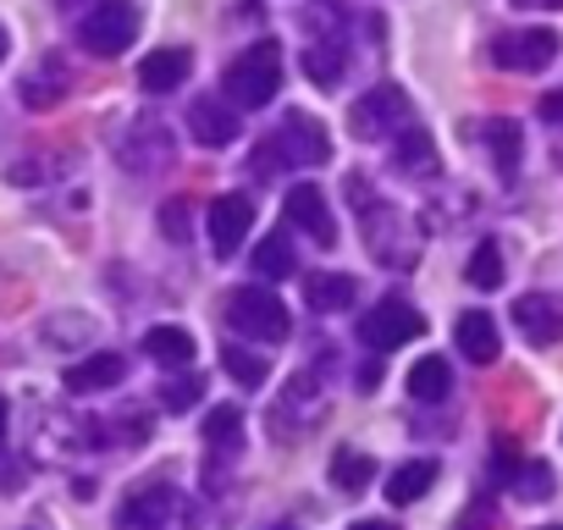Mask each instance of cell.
I'll list each match as a JSON object with an SVG mask.
<instances>
[{"label": "cell", "instance_id": "7bdbcfd3", "mask_svg": "<svg viewBox=\"0 0 563 530\" xmlns=\"http://www.w3.org/2000/svg\"><path fill=\"white\" fill-rule=\"evenodd\" d=\"M541 530H563V525H541Z\"/></svg>", "mask_w": 563, "mask_h": 530}, {"label": "cell", "instance_id": "1f68e13d", "mask_svg": "<svg viewBox=\"0 0 563 530\" xmlns=\"http://www.w3.org/2000/svg\"><path fill=\"white\" fill-rule=\"evenodd\" d=\"M40 332H45L51 343H78V349H84V343L95 338V321H89L84 310H73V316H51Z\"/></svg>", "mask_w": 563, "mask_h": 530}, {"label": "cell", "instance_id": "836d02e7", "mask_svg": "<svg viewBox=\"0 0 563 530\" xmlns=\"http://www.w3.org/2000/svg\"><path fill=\"white\" fill-rule=\"evenodd\" d=\"M514 492H519L525 503H541V497H552L558 486H552V470H547V464H525V470H519V486H514Z\"/></svg>", "mask_w": 563, "mask_h": 530}, {"label": "cell", "instance_id": "9c48e42d", "mask_svg": "<svg viewBox=\"0 0 563 530\" xmlns=\"http://www.w3.org/2000/svg\"><path fill=\"white\" fill-rule=\"evenodd\" d=\"M420 332H426V316H420L409 299H382L376 310L360 316V343L376 349V354H393V349L415 343Z\"/></svg>", "mask_w": 563, "mask_h": 530}, {"label": "cell", "instance_id": "7a4b0ae2", "mask_svg": "<svg viewBox=\"0 0 563 530\" xmlns=\"http://www.w3.org/2000/svg\"><path fill=\"white\" fill-rule=\"evenodd\" d=\"M194 525H199V508L172 481H144L117 508V530H194Z\"/></svg>", "mask_w": 563, "mask_h": 530}, {"label": "cell", "instance_id": "d6a6232c", "mask_svg": "<svg viewBox=\"0 0 563 530\" xmlns=\"http://www.w3.org/2000/svg\"><path fill=\"white\" fill-rule=\"evenodd\" d=\"M155 398H161V409H166V415H188V409H194V398H199V376H177V382H166Z\"/></svg>", "mask_w": 563, "mask_h": 530}, {"label": "cell", "instance_id": "2e32d148", "mask_svg": "<svg viewBox=\"0 0 563 530\" xmlns=\"http://www.w3.org/2000/svg\"><path fill=\"white\" fill-rule=\"evenodd\" d=\"M188 73H194V56L177 45V51H150L144 62H139V89L144 95H172V89H183L188 84Z\"/></svg>", "mask_w": 563, "mask_h": 530}, {"label": "cell", "instance_id": "cb8c5ba5", "mask_svg": "<svg viewBox=\"0 0 563 530\" xmlns=\"http://www.w3.org/2000/svg\"><path fill=\"white\" fill-rule=\"evenodd\" d=\"M448 387H453V371H448V360H442V354L415 360V371H409V398H420V404H442V398H448Z\"/></svg>", "mask_w": 563, "mask_h": 530}, {"label": "cell", "instance_id": "b9f144b4", "mask_svg": "<svg viewBox=\"0 0 563 530\" xmlns=\"http://www.w3.org/2000/svg\"><path fill=\"white\" fill-rule=\"evenodd\" d=\"M271 530H299V525H271Z\"/></svg>", "mask_w": 563, "mask_h": 530}, {"label": "cell", "instance_id": "ab89813d", "mask_svg": "<svg viewBox=\"0 0 563 530\" xmlns=\"http://www.w3.org/2000/svg\"><path fill=\"white\" fill-rule=\"evenodd\" d=\"M7 426H12V404L0 398V442H7Z\"/></svg>", "mask_w": 563, "mask_h": 530}, {"label": "cell", "instance_id": "484cf974", "mask_svg": "<svg viewBox=\"0 0 563 530\" xmlns=\"http://www.w3.org/2000/svg\"><path fill=\"white\" fill-rule=\"evenodd\" d=\"M254 272H260L265 283H282V277H294V249H288V238H282V232L260 238V249H254Z\"/></svg>", "mask_w": 563, "mask_h": 530}, {"label": "cell", "instance_id": "277c9868", "mask_svg": "<svg viewBox=\"0 0 563 530\" xmlns=\"http://www.w3.org/2000/svg\"><path fill=\"white\" fill-rule=\"evenodd\" d=\"M221 89H227V106H265V100H276V89H282V51L271 40L249 45L221 73Z\"/></svg>", "mask_w": 563, "mask_h": 530}, {"label": "cell", "instance_id": "83f0119b", "mask_svg": "<svg viewBox=\"0 0 563 530\" xmlns=\"http://www.w3.org/2000/svg\"><path fill=\"white\" fill-rule=\"evenodd\" d=\"M464 277H470V288H481V294L503 288V249H497L492 238L475 243V254H470V265H464Z\"/></svg>", "mask_w": 563, "mask_h": 530}, {"label": "cell", "instance_id": "d4e9b609", "mask_svg": "<svg viewBox=\"0 0 563 530\" xmlns=\"http://www.w3.org/2000/svg\"><path fill=\"white\" fill-rule=\"evenodd\" d=\"M371 481H376V459H371V453H354V448H338V453H332V486H338V492L354 497V492H365Z\"/></svg>", "mask_w": 563, "mask_h": 530}, {"label": "cell", "instance_id": "8fae6325", "mask_svg": "<svg viewBox=\"0 0 563 530\" xmlns=\"http://www.w3.org/2000/svg\"><path fill=\"white\" fill-rule=\"evenodd\" d=\"M282 216H288L299 232H310V243H321V249L338 243V221H332V210H327V199H321L316 183L288 188V199H282Z\"/></svg>", "mask_w": 563, "mask_h": 530}, {"label": "cell", "instance_id": "f546056e", "mask_svg": "<svg viewBox=\"0 0 563 530\" xmlns=\"http://www.w3.org/2000/svg\"><path fill=\"white\" fill-rule=\"evenodd\" d=\"M221 371H227L238 387H260V382L271 376L265 354H254V349H221Z\"/></svg>", "mask_w": 563, "mask_h": 530}, {"label": "cell", "instance_id": "8992f818", "mask_svg": "<svg viewBox=\"0 0 563 530\" xmlns=\"http://www.w3.org/2000/svg\"><path fill=\"white\" fill-rule=\"evenodd\" d=\"M117 161L128 166V172H139V177H155V172H166L172 161H177V139H172V122H161L155 111H144V117H133L122 133H117Z\"/></svg>", "mask_w": 563, "mask_h": 530}, {"label": "cell", "instance_id": "30bf717a", "mask_svg": "<svg viewBox=\"0 0 563 530\" xmlns=\"http://www.w3.org/2000/svg\"><path fill=\"white\" fill-rule=\"evenodd\" d=\"M558 34L552 29H519V34H497L492 40V62L508 67V73H541L558 62Z\"/></svg>", "mask_w": 563, "mask_h": 530}, {"label": "cell", "instance_id": "e575fe53", "mask_svg": "<svg viewBox=\"0 0 563 530\" xmlns=\"http://www.w3.org/2000/svg\"><path fill=\"white\" fill-rule=\"evenodd\" d=\"M161 232L166 238H188V199H172V205H161Z\"/></svg>", "mask_w": 563, "mask_h": 530}, {"label": "cell", "instance_id": "ac0fdd59", "mask_svg": "<svg viewBox=\"0 0 563 530\" xmlns=\"http://www.w3.org/2000/svg\"><path fill=\"white\" fill-rule=\"evenodd\" d=\"M144 354L161 365V371H188L194 365V338L183 327H150L144 332Z\"/></svg>", "mask_w": 563, "mask_h": 530}, {"label": "cell", "instance_id": "60d3db41", "mask_svg": "<svg viewBox=\"0 0 563 530\" xmlns=\"http://www.w3.org/2000/svg\"><path fill=\"white\" fill-rule=\"evenodd\" d=\"M0 62H7V29H0Z\"/></svg>", "mask_w": 563, "mask_h": 530}, {"label": "cell", "instance_id": "9a60e30c", "mask_svg": "<svg viewBox=\"0 0 563 530\" xmlns=\"http://www.w3.org/2000/svg\"><path fill=\"white\" fill-rule=\"evenodd\" d=\"M188 133H194L205 150H227V144L238 139V111H232L227 100L205 95V100L188 106Z\"/></svg>", "mask_w": 563, "mask_h": 530}, {"label": "cell", "instance_id": "f35d334b", "mask_svg": "<svg viewBox=\"0 0 563 530\" xmlns=\"http://www.w3.org/2000/svg\"><path fill=\"white\" fill-rule=\"evenodd\" d=\"M349 530H398V525H387V519H360V525H349Z\"/></svg>", "mask_w": 563, "mask_h": 530}, {"label": "cell", "instance_id": "ba28073f", "mask_svg": "<svg viewBox=\"0 0 563 530\" xmlns=\"http://www.w3.org/2000/svg\"><path fill=\"white\" fill-rule=\"evenodd\" d=\"M415 122V106H409V95L398 89V84H376L371 95H360L354 106H349V128H354V139H398L404 128Z\"/></svg>", "mask_w": 563, "mask_h": 530}, {"label": "cell", "instance_id": "7c38bea8", "mask_svg": "<svg viewBox=\"0 0 563 530\" xmlns=\"http://www.w3.org/2000/svg\"><path fill=\"white\" fill-rule=\"evenodd\" d=\"M249 221H254V205L243 194H221L205 216V232H210V249L216 254H232L243 238H249Z\"/></svg>", "mask_w": 563, "mask_h": 530}, {"label": "cell", "instance_id": "52a82bcc", "mask_svg": "<svg viewBox=\"0 0 563 530\" xmlns=\"http://www.w3.org/2000/svg\"><path fill=\"white\" fill-rule=\"evenodd\" d=\"M227 321H232V332H243V338H254V343H282V338L294 332L282 299H276L271 288H260V283H249V288H238V294L227 299Z\"/></svg>", "mask_w": 563, "mask_h": 530}, {"label": "cell", "instance_id": "ffe728a7", "mask_svg": "<svg viewBox=\"0 0 563 530\" xmlns=\"http://www.w3.org/2000/svg\"><path fill=\"white\" fill-rule=\"evenodd\" d=\"M67 89H73V78L62 73V62H45V67H34V73L23 78V106H29V111H51V106L67 100Z\"/></svg>", "mask_w": 563, "mask_h": 530}, {"label": "cell", "instance_id": "8d00e7d4", "mask_svg": "<svg viewBox=\"0 0 563 530\" xmlns=\"http://www.w3.org/2000/svg\"><path fill=\"white\" fill-rule=\"evenodd\" d=\"M541 117L547 122H563V95H541Z\"/></svg>", "mask_w": 563, "mask_h": 530}, {"label": "cell", "instance_id": "e0dca14e", "mask_svg": "<svg viewBox=\"0 0 563 530\" xmlns=\"http://www.w3.org/2000/svg\"><path fill=\"white\" fill-rule=\"evenodd\" d=\"M453 343H459V354H464L470 365H492V360L503 354L497 321H492L486 310H464V316H459V327H453Z\"/></svg>", "mask_w": 563, "mask_h": 530}, {"label": "cell", "instance_id": "44dd1931", "mask_svg": "<svg viewBox=\"0 0 563 530\" xmlns=\"http://www.w3.org/2000/svg\"><path fill=\"white\" fill-rule=\"evenodd\" d=\"M305 299H310V310L338 316V310H349V305L360 299V288H354V277H338V272H310V277H305Z\"/></svg>", "mask_w": 563, "mask_h": 530}, {"label": "cell", "instance_id": "3957f363", "mask_svg": "<svg viewBox=\"0 0 563 530\" xmlns=\"http://www.w3.org/2000/svg\"><path fill=\"white\" fill-rule=\"evenodd\" d=\"M354 199H360V210H365V243H371V254L387 265V272H409V265L420 260V238H415V227L393 210V205H376L360 183H354Z\"/></svg>", "mask_w": 563, "mask_h": 530}, {"label": "cell", "instance_id": "7402d4cb", "mask_svg": "<svg viewBox=\"0 0 563 530\" xmlns=\"http://www.w3.org/2000/svg\"><path fill=\"white\" fill-rule=\"evenodd\" d=\"M393 161L409 172V177H437V144H431V133H420L415 122L398 133V144H393Z\"/></svg>", "mask_w": 563, "mask_h": 530}, {"label": "cell", "instance_id": "f1b7e54d", "mask_svg": "<svg viewBox=\"0 0 563 530\" xmlns=\"http://www.w3.org/2000/svg\"><path fill=\"white\" fill-rule=\"evenodd\" d=\"M481 139H486V150L497 155V166H503V172H514V161H519V122H508V117L481 122Z\"/></svg>", "mask_w": 563, "mask_h": 530}, {"label": "cell", "instance_id": "4fadbf2b", "mask_svg": "<svg viewBox=\"0 0 563 530\" xmlns=\"http://www.w3.org/2000/svg\"><path fill=\"white\" fill-rule=\"evenodd\" d=\"M514 321H519V332H525L536 349L563 343V299H558V294H525V299L514 305Z\"/></svg>", "mask_w": 563, "mask_h": 530}, {"label": "cell", "instance_id": "4dcf8cb0", "mask_svg": "<svg viewBox=\"0 0 563 530\" xmlns=\"http://www.w3.org/2000/svg\"><path fill=\"white\" fill-rule=\"evenodd\" d=\"M205 442H210V448H227V453H232V448L243 442V415H238L232 404H221V409H216V415L205 420Z\"/></svg>", "mask_w": 563, "mask_h": 530}, {"label": "cell", "instance_id": "5bb4252c", "mask_svg": "<svg viewBox=\"0 0 563 530\" xmlns=\"http://www.w3.org/2000/svg\"><path fill=\"white\" fill-rule=\"evenodd\" d=\"M122 376H128V360L111 354V349H100V354H84L78 365H67V371H62V387L89 398V393H111Z\"/></svg>", "mask_w": 563, "mask_h": 530}, {"label": "cell", "instance_id": "74e56055", "mask_svg": "<svg viewBox=\"0 0 563 530\" xmlns=\"http://www.w3.org/2000/svg\"><path fill=\"white\" fill-rule=\"evenodd\" d=\"M514 7H525V12H563V0H514Z\"/></svg>", "mask_w": 563, "mask_h": 530}, {"label": "cell", "instance_id": "d590c367", "mask_svg": "<svg viewBox=\"0 0 563 530\" xmlns=\"http://www.w3.org/2000/svg\"><path fill=\"white\" fill-rule=\"evenodd\" d=\"M23 486V470L7 459V448H0V492H18Z\"/></svg>", "mask_w": 563, "mask_h": 530}, {"label": "cell", "instance_id": "d6986e66", "mask_svg": "<svg viewBox=\"0 0 563 530\" xmlns=\"http://www.w3.org/2000/svg\"><path fill=\"white\" fill-rule=\"evenodd\" d=\"M431 486H437V459H409V464L393 470V481H387V503H393V508H409V503H420Z\"/></svg>", "mask_w": 563, "mask_h": 530}, {"label": "cell", "instance_id": "603a6c76", "mask_svg": "<svg viewBox=\"0 0 563 530\" xmlns=\"http://www.w3.org/2000/svg\"><path fill=\"white\" fill-rule=\"evenodd\" d=\"M343 67H349V45H343V40H316V45H305V73H310L321 89H338Z\"/></svg>", "mask_w": 563, "mask_h": 530}, {"label": "cell", "instance_id": "4316f807", "mask_svg": "<svg viewBox=\"0 0 563 530\" xmlns=\"http://www.w3.org/2000/svg\"><path fill=\"white\" fill-rule=\"evenodd\" d=\"M282 415H305L310 426L327 415V404H321V387H316V376H294L288 382V393H282V409H276V420Z\"/></svg>", "mask_w": 563, "mask_h": 530}, {"label": "cell", "instance_id": "5b68a950", "mask_svg": "<svg viewBox=\"0 0 563 530\" xmlns=\"http://www.w3.org/2000/svg\"><path fill=\"white\" fill-rule=\"evenodd\" d=\"M139 40V7L133 0H95V7L78 18V45L100 62L122 56Z\"/></svg>", "mask_w": 563, "mask_h": 530}, {"label": "cell", "instance_id": "6da1fadb", "mask_svg": "<svg viewBox=\"0 0 563 530\" xmlns=\"http://www.w3.org/2000/svg\"><path fill=\"white\" fill-rule=\"evenodd\" d=\"M332 161V139H327V128L316 122V117H305V111H294V117H282V128L276 133H265V144L254 150V172H305V166H327Z\"/></svg>", "mask_w": 563, "mask_h": 530}]
</instances>
